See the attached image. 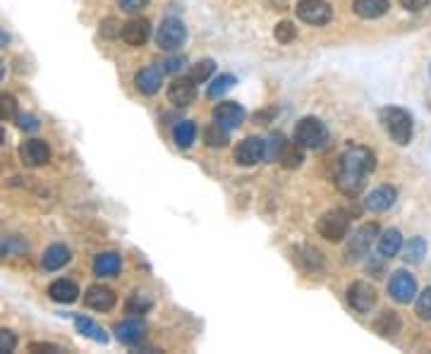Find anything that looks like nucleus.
I'll return each mask as SVG.
<instances>
[{
    "label": "nucleus",
    "mask_w": 431,
    "mask_h": 354,
    "mask_svg": "<svg viewBox=\"0 0 431 354\" xmlns=\"http://www.w3.org/2000/svg\"><path fill=\"white\" fill-rule=\"evenodd\" d=\"M376 167V156L372 148L367 146H352L341 156V163L336 170V187L341 194L355 196L362 194L364 184H367V175H372Z\"/></svg>",
    "instance_id": "nucleus-1"
},
{
    "label": "nucleus",
    "mask_w": 431,
    "mask_h": 354,
    "mask_svg": "<svg viewBox=\"0 0 431 354\" xmlns=\"http://www.w3.org/2000/svg\"><path fill=\"white\" fill-rule=\"evenodd\" d=\"M381 125H384L388 137H391L398 146H408L410 144V139H412V115L408 110L396 108V106L384 108V110H381Z\"/></svg>",
    "instance_id": "nucleus-2"
},
{
    "label": "nucleus",
    "mask_w": 431,
    "mask_h": 354,
    "mask_svg": "<svg viewBox=\"0 0 431 354\" xmlns=\"http://www.w3.org/2000/svg\"><path fill=\"white\" fill-rule=\"evenodd\" d=\"M348 230H350V218L343 208L326 211L317 223V232L324 239H329V242H343L348 237Z\"/></svg>",
    "instance_id": "nucleus-3"
},
{
    "label": "nucleus",
    "mask_w": 431,
    "mask_h": 354,
    "mask_svg": "<svg viewBox=\"0 0 431 354\" xmlns=\"http://www.w3.org/2000/svg\"><path fill=\"white\" fill-rule=\"evenodd\" d=\"M295 141L305 148H321L329 141V129L319 118H302L295 127Z\"/></svg>",
    "instance_id": "nucleus-4"
},
{
    "label": "nucleus",
    "mask_w": 431,
    "mask_h": 354,
    "mask_svg": "<svg viewBox=\"0 0 431 354\" xmlns=\"http://www.w3.org/2000/svg\"><path fill=\"white\" fill-rule=\"evenodd\" d=\"M187 39V29L178 17H166L156 32V46L161 51H178Z\"/></svg>",
    "instance_id": "nucleus-5"
},
{
    "label": "nucleus",
    "mask_w": 431,
    "mask_h": 354,
    "mask_svg": "<svg viewBox=\"0 0 431 354\" xmlns=\"http://www.w3.org/2000/svg\"><path fill=\"white\" fill-rule=\"evenodd\" d=\"M297 17L302 22L312 24V27H324L326 22H331V5L326 0H300L297 3Z\"/></svg>",
    "instance_id": "nucleus-6"
},
{
    "label": "nucleus",
    "mask_w": 431,
    "mask_h": 354,
    "mask_svg": "<svg viewBox=\"0 0 431 354\" xmlns=\"http://www.w3.org/2000/svg\"><path fill=\"white\" fill-rule=\"evenodd\" d=\"M379 237V225L376 223H367L362 225L360 230L355 232V235L350 237V244H348V259L350 261H360L364 256L369 254V249H372L374 239Z\"/></svg>",
    "instance_id": "nucleus-7"
},
{
    "label": "nucleus",
    "mask_w": 431,
    "mask_h": 354,
    "mask_svg": "<svg viewBox=\"0 0 431 354\" xmlns=\"http://www.w3.org/2000/svg\"><path fill=\"white\" fill-rule=\"evenodd\" d=\"M388 295L398 304H410L417 295V280L408 271H396L388 280Z\"/></svg>",
    "instance_id": "nucleus-8"
},
{
    "label": "nucleus",
    "mask_w": 431,
    "mask_h": 354,
    "mask_svg": "<svg viewBox=\"0 0 431 354\" xmlns=\"http://www.w3.org/2000/svg\"><path fill=\"white\" fill-rule=\"evenodd\" d=\"M348 302H350V307L357 311V314H367V311L374 309V304H376L374 285L364 283V280H357V283H352L350 290H348Z\"/></svg>",
    "instance_id": "nucleus-9"
},
{
    "label": "nucleus",
    "mask_w": 431,
    "mask_h": 354,
    "mask_svg": "<svg viewBox=\"0 0 431 354\" xmlns=\"http://www.w3.org/2000/svg\"><path fill=\"white\" fill-rule=\"evenodd\" d=\"M214 122L221 125L223 129H238L242 122H245V108L235 101H226V103H218L214 110Z\"/></svg>",
    "instance_id": "nucleus-10"
},
{
    "label": "nucleus",
    "mask_w": 431,
    "mask_h": 354,
    "mask_svg": "<svg viewBox=\"0 0 431 354\" xmlns=\"http://www.w3.org/2000/svg\"><path fill=\"white\" fill-rule=\"evenodd\" d=\"M20 158H22V163L29 167L46 165L48 160H51V148H48V144L41 139H29L20 146Z\"/></svg>",
    "instance_id": "nucleus-11"
},
{
    "label": "nucleus",
    "mask_w": 431,
    "mask_h": 354,
    "mask_svg": "<svg viewBox=\"0 0 431 354\" xmlns=\"http://www.w3.org/2000/svg\"><path fill=\"white\" fill-rule=\"evenodd\" d=\"M235 160L245 167H252L264 160V139L259 137H247L245 141H240V146L235 148Z\"/></svg>",
    "instance_id": "nucleus-12"
},
{
    "label": "nucleus",
    "mask_w": 431,
    "mask_h": 354,
    "mask_svg": "<svg viewBox=\"0 0 431 354\" xmlns=\"http://www.w3.org/2000/svg\"><path fill=\"white\" fill-rule=\"evenodd\" d=\"M163 84V68H159V65H149V68L139 70L137 77H135V87L139 94L144 96H154L159 94Z\"/></svg>",
    "instance_id": "nucleus-13"
},
{
    "label": "nucleus",
    "mask_w": 431,
    "mask_h": 354,
    "mask_svg": "<svg viewBox=\"0 0 431 354\" xmlns=\"http://www.w3.org/2000/svg\"><path fill=\"white\" fill-rule=\"evenodd\" d=\"M120 36H123V41L127 46H144L151 36V24L149 20H144V17H135V20L123 24Z\"/></svg>",
    "instance_id": "nucleus-14"
},
{
    "label": "nucleus",
    "mask_w": 431,
    "mask_h": 354,
    "mask_svg": "<svg viewBox=\"0 0 431 354\" xmlns=\"http://www.w3.org/2000/svg\"><path fill=\"white\" fill-rule=\"evenodd\" d=\"M115 302H118L115 292L111 287H103V285H91L87 295H84V304L94 311H111L115 307Z\"/></svg>",
    "instance_id": "nucleus-15"
},
{
    "label": "nucleus",
    "mask_w": 431,
    "mask_h": 354,
    "mask_svg": "<svg viewBox=\"0 0 431 354\" xmlns=\"http://www.w3.org/2000/svg\"><path fill=\"white\" fill-rule=\"evenodd\" d=\"M194 96H197V84H194L192 77H178L171 87H168V99H171V103L175 106H190L194 101Z\"/></svg>",
    "instance_id": "nucleus-16"
},
{
    "label": "nucleus",
    "mask_w": 431,
    "mask_h": 354,
    "mask_svg": "<svg viewBox=\"0 0 431 354\" xmlns=\"http://www.w3.org/2000/svg\"><path fill=\"white\" fill-rule=\"evenodd\" d=\"M115 335H118L120 343L137 345V343H142L144 335H147V323H144L142 319H127V321L115 326Z\"/></svg>",
    "instance_id": "nucleus-17"
},
{
    "label": "nucleus",
    "mask_w": 431,
    "mask_h": 354,
    "mask_svg": "<svg viewBox=\"0 0 431 354\" xmlns=\"http://www.w3.org/2000/svg\"><path fill=\"white\" fill-rule=\"evenodd\" d=\"M396 196H398L396 189L384 184V187H376L374 191H369V196L364 199V206L374 213H384L393 206V203H396Z\"/></svg>",
    "instance_id": "nucleus-18"
},
{
    "label": "nucleus",
    "mask_w": 431,
    "mask_h": 354,
    "mask_svg": "<svg viewBox=\"0 0 431 354\" xmlns=\"http://www.w3.org/2000/svg\"><path fill=\"white\" fill-rule=\"evenodd\" d=\"M72 259L70 249L65 247V244H51L44 256H41V266H44V271H58V268L68 266Z\"/></svg>",
    "instance_id": "nucleus-19"
},
{
    "label": "nucleus",
    "mask_w": 431,
    "mask_h": 354,
    "mask_svg": "<svg viewBox=\"0 0 431 354\" xmlns=\"http://www.w3.org/2000/svg\"><path fill=\"white\" fill-rule=\"evenodd\" d=\"M388 8H391L388 0H355L352 3L355 15L362 17V20H379V17L386 15Z\"/></svg>",
    "instance_id": "nucleus-20"
},
{
    "label": "nucleus",
    "mask_w": 431,
    "mask_h": 354,
    "mask_svg": "<svg viewBox=\"0 0 431 354\" xmlns=\"http://www.w3.org/2000/svg\"><path fill=\"white\" fill-rule=\"evenodd\" d=\"M120 268H123V259L115 251H106V254H99L94 259V273L99 278H113L120 273Z\"/></svg>",
    "instance_id": "nucleus-21"
},
{
    "label": "nucleus",
    "mask_w": 431,
    "mask_h": 354,
    "mask_svg": "<svg viewBox=\"0 0 431 354\" xmlns=\"http://www.w3.org/2000/svg\"><path fill=\"white\" fill-rule=\"evenodd\" d=\"M48 297L58 304H72L80 297V287H77V283H72V280H56V283L48 287Z\"/></svg>",
    "instance_id": "nucleus-22"
},
{
    "label": "nucleus",
    "mask_w": 431,
    "mask_h": 354,
    "mask_svg": "<svg viewBox=\"0 0 431 354\" xmlns=\"http://www.w3.org/2000/svg\"><path fill=\"white\" fill-rule=\"evenodd\" d=\"M293 261L302 268V271H319V268L324 266V256H321V251L314 247H297L293 251Z\"/></svg>",
    "instance_id": "nucleus-23"
},
{
    "label": "nucleus",
    "mask_w": 431,
    "mask_h": 354,
    "mask_svg": "<svg viewBox=\"0 0 431 354\" xmlns=\"http://www.w3.org/2000/svg\"><path fill=\"white\" fill-rule=\"evenodd\" d=\"M400 249H403V235H400L396 227L386 230L384 235L379 237V254H381V259H393V256H396Z\"/></svg>",
    "instance_id": "nucleus-24"
},
{
    "label": "nucleus",
    "mask_w": 431,
    "mask_h": 354,
    "mask_svg": "<svg viewBox=\"0 0 431 354\" xmlns=\"http://www.w3.org/2000/svg\"><path fill=\"white\" fill-rule=\"evenodd\" d=\"M75 326H77V331H80L82 335H87L89 340H94V343H101V345L108 343L106 331H103L96 321L87 319V316H75Z\"/></svg>",
    "instance_id": "nucleus-25"
},
{
    "label": "nucleus",
    "mask_w": 431,
    "mask_h": 354,
    "mask_svg": "<svg viewBox=\"0 0 431 354\" xmlns=\"http://www.w3.org/2000/svg\"><path fill=\"white\" fill-rule=\"evenodd\" d=\"M374 331L381 333L384 338H393L396 333H400V316L396 314V311H384V314L376 319Z\"/></svg>",
    "instance_id": "nucleus-26"
},
{
    "label": "nucleus",
    "mask_w": 431,
    "mask_h": 354,
    "mask_svg": "<svg viewBox=\"0 0 431 354\" xmlns=\"http://www.w3.org/2000/svg\"><path fill=\"white\" fill-rule=\"evenodd\" d=\"M302 160H305V146L297 141H288L281 153V163L283 167H288V170H293V167H300Z\"/></svg>",
    "instance_id": "nucleus-27"
},
{
    "label": "nucleus",
    "mask_w": 431,
    "mask_h": 354,
    "mask_svg": "<svg viewBox=\"0 0 431 354\" xmlns=\"http://www.w3.org/2000/svg\"><path fill=\"white\" fill-rule=\"evenodd\" d=\"M194 137H197V127H194V122H190V120L178 122V127H175V132H173V139L180 148H190Z\"/></svg>",
    "instance_id": "nucleus-28"
},
{
    "label": "nucleus",
    "mask_w": 431,
    "mask_h": 354,
    "mask_svg": "<svg viewBox=\"0 0 431 354\" xmlns=\"http://www.w3.org/2000/svg\"><path fill=\"white\" fill-rule=\"evenodd\" d=\"M424 254H427V242H424L422 237L408 239V244H405V249H403V259L405 261H408V263H420Z\"/></svg>",
    "instance_id": "nucleus-29"
},
{
    "label": "nucleus",
    "mask_w": 431,
    "mask_h": 354,
    "mask_svg": "<svg viewBox=\"0 0 431 354\" xmlns=\"http://www.w3.org/2000/svg\"><path fill=\"white\" fill-rule=\"evenodd\" d=\"M285 137L283 134H273L264 141V160H281V153L285 148Z\"/></svg>",
    "instance_id": "nucleus-30"
},
{
    "label": "nucleus",
    "mask_w": 431,
    "mask_h": 354,
    "mask_svg": "<svg viewBox=\"0 0 431 354\" xmlns=\"http://www.w3.org/2000/svg\"><path fill=\"white\" fill-rule=\"evenodd\" d=\"M233 84H235V77L233 75H218L216 80L211 82V87H209V91H206V96H209L211 101L221 99V96L226 94L228 89H233Z\"/></svg>",
    "instance_id": "nucleus-31"
},
{
    "label": "nucleus",
    "mask_w": 431,
    "mask_h": 354,
    "mask_svg": "<svg viewBox=\"0 0 431 354\" xmlns=\"http://www.w3.org/2000/svg\"><path fill=\"white\" fill-rule=\"evenodd\" d=\"M214 72H216V63H214V60L206 58V60H199L197 65H192L190 77H192L194 82H206L211 75H214Z\"/></svg>",
    "instance_id": "nucleus-32"
},
{
    "label": "nucleus",
    "mask_w": 431,
    "mask_h": 354,
    "mask_svg": "<svg viewBox=\"0 0 431 354\" xmlns=\"http://www.w3.org/2000/svg\"><path fill=\"white\" fill-rule=\"evenodd\" d=\"M206 144H209L211 148H223L228 144V129H223L221 125H211L209 129H206Z\"/></svg>",
    "instance_id": "nucleus-33"
},
{
    "label": "nucleus",
    "mask_w": 431,
    "mask_h": 354,
    "mask_svg": "<svg viewBox=\"0 0 431 354\" xmlns=\"http://www.w3.org/2000/svg\"><path fill=\"white\" fill-rule=\"evenodd\" d=\"M151 297L149 295H139V292H135V295L130 297V302H127V314H147V311L151 309Z\"/></svg>",
    "instance_id": "nucleus-34"
},
{
    "label": "nucleus",
    "mask_w": 431,
    "mask_h": 354,
    "mask_svg": "<svg viewBox=\"0 0 431 354\" xmlns=\"http://www.w3.org/2000/svg\"><path fill=\"white\" fill-rule=\"evenodd\" d=\"M17 115V101L10 94H0V120H12Z\"/></svg>",
    "instance_id": "nucleus-35"
},
{
    "label": "nucleus",
    "mask_w": 431,
    "mask_h": 354,
    "mask_svg": "<svg viewBox=\"0 0 431 354\" xmlns=\"http://www.w3.org/2000/svg\"><path fill=\"white\" fill-rule=\"evenodd\" d=\"M417 316H420L422 321H431V287H427V290L417 297Z\"/></svg>",
    "instance_id": "nucleus-36"
},
{
    "label": "nucleus",
    "mask_w": 431,
    "mask_h": 354,
    "mask_svg": "<svg viewBox=\"0 0 431 354\" xmlns=\"http://www.w3.org/2000/svg\"><path fill=\"white\" fill-rule=\"evenodd\" d=\"M295 36H297V29H295L293 22H281L276 27V41H278V44H290Z\"/></svg>",
    "instance_id": "nucleus-37"
},
{
    "label": "nucleus",
    "mask_w": 431,
    "mask_h": 354,
    "mask_svg": "<svg viewBox=\"0 0 431 354\" xmlns=\"http://www.w3.org/2000/svg\"><path fill=\"white\" fill-rule=\"evenodd\" d=\"M17 347V335L8 331V328H0V354H8Z\"/></svg>",
    "instance_id": "nucleus-38"
},
{
    "label": "nucleus",
    "mask_w": 431,
    "mask_h": 354,
    "mask_svg": "<svg viewBox=\"0 0 431 354\" xmlns=\"http://www.w3.org/2000/svg\"><path fill=\"white\" fill-rule=\"evenodd\" d=\"M120 10L127 12V15H137V12H142L144 8L149 5V0H118Z\"/></svg>",
    "instance_id": "nucleus-39"
},
{
    "label": "nucleus",
    "mask_w": 431,
    "mask_h": 354,
    "mask_svg": "<svg viewBox=\"0 0 431 354\" xmlns=\"http://www.w3.org/2000/svg\"><path fill=\"white\" fill-rule=\"evenodd\" d=\"M15 120H17V127L20 129H27V132L39 129V120H36L34 115H15Z\"/></svg>",
    "instance_id": "nucleus-40"
},
{
    "label": "nucleus",
    "mask_w": 431,
    "mask_h": 354,
    "mask_svg": "<svg viewBox=\"0 0 431 354\" xmlns=\"http://www.w3.org/2000/svg\"><path fill=\"white\" fill-rule=\"evenodd\" d=\"M182 65H185V58H168L166 63H163V72H171V75H175V72L182 70Z\"/></svg>",
    "instance_id": "nucleus-41"
},
{
    "label": "nucleus",
    "mask_w": 431,
    "mask_h": 354,
    "mask_svg": "<svg viewBox=\"0 0 431 354\" xmlns=\"http://www.w3.org/2000/svg\"><path fill=\"white\" fill-rule=\"evenodd\" d=\"M429 3H431V0H400V5H403L405 10H410V12H420V10L427 8Z\"/></svg>",
    "instance_id": "nucleus-42"
},
{
    "label": "nucleus",
    "mask_w": 431,
    "mask_h": 354,
    "mask_svg": "<svg viewBox=\"0 0 431 354\" xmlns=\"http://www.w3.org/2000/svg\"><path fill=\"white\" fill-rule=\"evenodd\" d=\"M115 27H118V22H115V20H106V22H103V27H101V34L108 36V39H111V36H118L120 29H115Z\"/></svg>",
    "instance_id": "nucleus-43"
},
{
    "label": "nucleus",
    "mask_w": 431,
    "mask_h": 354,
    "mask_svg": "<svg viewBox=\"0 0 431 354\" xmlns=\"http://www.w3.org/2000/svg\"><path fill=\"white\" fill-rule=\"evenodd\" d=\"M29 350L32 352H58L56 345H41V343H32L29 345Z\"/></svg>",
    "instance_id": "nucleus-44"
},
{
    "label": "nucleus",
    "mask_w": 431,
    "mask_h": 354,
    "mask_svg": "<svg viewBox=\"0 0 431 354\" xmlns=\"http://www.w3.org/2000/svg\"><path fill=\"white\" fill-rule=\"evenodd\" d=\"M8 254V244L3 242V239H0V256H5Z\"/></svg>",
    "instance_id": "nucleus-45"
},
{
    "label": "nucleus",
    "mask_w": 431,
    "mask_h": 354,
    "mask_svg": "<svg viewBox=\"0 0 431 354\" xmlns=\"http://www.w3.org/2000/svg\"><path fill=\"white\" fill-rule=\"evenodd\" d=\"M5 44H8V36H5L3 32H0V46H5Z\"/></svg>",
    "instance_id": "nucleus-46"
},
{
    "label": "nucleus",
    "mask_w": 431,
    "mask_h": 354,
    "mask_svg": "<svg viewBox=\"0 0 431 354\" xmlns=\"http://www.w3.org/2000/svg\"><path fill=\"white\" fill-rule=\"evenodd\" d=\"M3 141H5V129L0 127V144H3Z\"/></svg>",
    "instance_id": "nucleus-47"
}]
</instances>
